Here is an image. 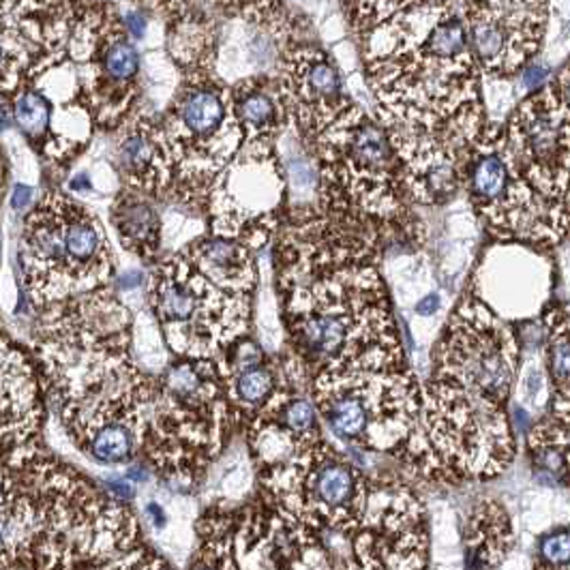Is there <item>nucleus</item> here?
<instances>
[{
  "label": "nucleus",
  "instance_id": "nucleus-29",
  "mask_svg": "<svg viewBox=\"0 0 570 570\" xmlns=\"http://www.w3.org/2000/svg\"><path fill=\"white\" fill-rule=\"evenodd\" d=\"M55 104L52 99L39 90L37 85L24 86L11 97V120L24 134L29 142L39 148L50 161H55L57 138H55Z\"/></svg>",
  "mask_w": 570,
  "mask_h": 570
},
{
  "label": "nucleus",
  "instance_id": "nucleus-25",
  "mask_svg": "<svg viewBox=\"0 0 570 570\" xmlns=\"http://www.w3.org/2000/svg\"><path fill=\"white\" fill-rule=\"evenodd\" d=\"M511 517L498 500H479L463 523L465 567L498 569L513 549Z\"/></svg>",
  "mask_w": 570,
  "mask_h": 570
},
{
  "label": "nucleus",
  "instance_id": "nucleus-24",
  "mask_svg": "<svg viewBox=\"0 0 570 570\" xmlns=\"http://www.w3.org/2000/svg\"><path fill=\"white\" fill-rule=\"evenodd\" d=\"M232 108L243 131V150L273 153L287 127L284 106L277 95L275 78L257 73L229 85Z\"/></svg>",
  "mask_w": 570,
  "mask_h": 570
},
{
  "label": "nucleus",
  "instance_id": "nucleus-32",
  "mask_svg": "<svg viewBox=\"0 0 570 570\" xmlns=\"http://www.w3.org/2000/svg\"><path fill=\"white\" fill-rule=\"evenodd\" d=\"M352 2H354L356 27L361 32H367L400 13L435 0H352Z\"/></svg>",
  "mask_w": 570,
  "mask_h": 570
},
{
  "label": "nucleus",
  "instance_id": "nucleus-14",
  "mask_svg": "<svg viewBox=\"0 0 570 570\" xmlns=\"http://www.w3.org/2000/svg\"><path fill=\"white\" fill-rule=\"evenodd\" d=\"M289 208L287 176L279 150L238 155L208 189V232L234 238L252 252L268 247Z\"/></svg>",
  "mask_w": 570,
  "mask_h": 570
},
{
  "label": "nucleus",
  "instance_id": "nucleus-26",
  "mask_svg": "<svg viewBox=\"0 0 570 570\" xmlns=\"http://www.w3.org/2000/svg\"><path fill=\"white\" fill-rule=\"evenodd\" d=\"M110 222L127 252L148 264L161 257L164 226L150 198L122 187L110 206Z\"/></svg>",
  "mask_w": 570,
  "mask_h": 570
},
{
  "label": "nucleus",
  "instance_id": "nucleus-9",
  "mask_svg": "<svg viewBox=\"0 0 570 570\" xmlns=\"http://www.w3.org/2000/svg\"><path fill=\"white\" fill-rule=\"evenodd\" d=\"M307 397L343 442L377 455L401 456L419 429L423 384L410 363L352 365L317 373Z\"/></svg>",
  "mask_w": 570,
  "mask_h": 570
},
{
  "label": "nucleus",
  "instance_id": "nucleus-6",
  "mask_svg": "<svg viewBox=\"0 0 570 570\" xmlns=\"http://www.w3.org/2000/svg\"><path fill=\"white\" fill-rule=\"evenodd\" d=\"M309 153L317 183L314 204L305 213L361 234L384 252L401 238L423 243L425 228L403 185L400 157L377 116L350 101Z\"/></svg>",
  "mask_w": 570,
  "mask_h": 570
},
{
  "label": "nucleus",
  "instance_id": "nucleus-28",
  "mask_svg": "<svg viewBox=\"0 0 570 570\" xmlns=\"http://www.w3.org/2000/svg\"><path fill=\"white\" fill-rule=\"evenodd\" d=\"M238 523V509L215 504L202 514L198 523V549L191 569H238L234 558V537Z\"/></svg>",
  "mask_w": 570,
  "mask_h": 570
},
{
  "label": "nucleus",
  "instance_id": "nucleus-22",
  "mask_svg": "<svg viewBox=\"0 0 570 570\" xmlns=\"http://www.w3.org/2000/svg\"><path fill=\"white\" fill-rule=\"evenodd\" d=\"M116 170L125 189L153 202L170 198L174 159L159 116L134 112L120 125Z\"/></svg>",
  "mask_w": 570,
  "mask_h": 570
},
{
  "label": "nucleus",
  "instance_id": "nucleus-1",
  "mask_svg": "<svg viewBox=\"0 0 570 570\" xmlns=\"http://www.w3.org/2000/svg\"><path fill=\"white\" fill-rule=\"evenodd\" d=\"M519 367L513 326L472 285L435 343L419 429L401 463L444 485L502 476L517 455L509 401Z\"/></svg>",
  "mask_w": 570,
  "mask_h": 570
},
{
  "label": "nucleus",
  "instance_id": "nucleus-17",
  "mask_svg": "<svg viewBox=\"0 0 570 570\" xmlns=\"http://www.w3.org/2000/svg\"><path fill=\"white\" fill-rule=\"evenodd\" d=\"M472 55L491 80H513L541 55L549 0H459Z\"/></svg>",
  "mask_w": 570,
  "mask_h": 570
},
{
  "label": "nucleus",
  "instance_id": "nucleus-34",
  "mask_svg": "<svg viewBox=\"0 0 570 570\" xmlns=\"http://www.w3.org/2000/svg\"><path fill=\"white\" fill-rule=\"evenodd\" d=\"M30 200H32V189L27 185H18L16 187V198H13V208L22 210Z\"/></svg>",
  "mask_w": 570,
  "mask_h": 570
},
{
  "label": "nucleus",
  "instance_id": "nucleus-10",
  "mask_svg": "<svg viewBox=\"0 0 570 570\" xmlns=\"http://www.w3.org/2000/svg\"><path fill=\"white\" fill-rule=\"evenodd\" d=\"M22 262L24 289L37 309L115 279V256L101 219L60 191H48L30 210Z\"/></svg>",
  "mask_w": 570,
  "mask_h": 570
},
{
  "label": "nucleus",
  "instance_id": "nucleus-8",
  "mask_svg": "<svg viewBox=\"0 0 570 570\" xmlns=\"http://www.w3.org/2000/svg\"><path fill=\"white\" fill-rule=\"evenodd\" d=\"M236 431L222 371L213 358H178L157 375L144 431L146 465L171 485L194 489Z\"/></svg>",
  "mask_w": 570,
  "mask_h": 570
},
{
  "label": "nucleus",
  "instance_id": "nucleus-31",
  "mask_svg": "<svg viewBox=\"0 0 570 570\" xmlns=\"http://www.w3.org/2000/svg\"><path fill=\"white\" fill-rule=\"evenodd\" d=\"M189 2V0H187ZM219 9H224L229 18L245 20L256 29L266 30L271 35H282L292 29L294 16L285 7L284 0H213Z\"/></svg>",
  "mask_w": 570,
  "mask_h": 570
},
{
  "label": "nucleus",
  "instance_id": "nucleus-7",
  "mask_svg": "<svg viewBox=\"0 0 570 570\" xmlns=\"http://www.w3.org/2000/svg\"><path fill=\"white\" fill-rule=\"evenodd\" d=\"M371 476L324 435L284 463L257 470L256 502L282 525L296 569H333L328 539H350L370 502Z\"/></svg>",
  "mask_w": 570,
  "mask_h": 570
},
{
  "label": "nucleus",
  "instance_id": "nucleus-11",
  "mask_svg": "<svg viewBox=\"0 0 570 570\" xmlns=\"http://www.w3.org/2000/svg\"><path fill=\"white\" fill-rule=\"evenodd\" d=\"M183 71L168 110L159 116L174 159L170 198L204 213L208 189L243 146V131L232 108L229 85L217 62Z\"/></svg>",
  "mask_w": 570,
  "mask_h": 570
},
{
  "label": "nucleus",
  "instance_id": "nucleus-23",
  "mask_svg": "<svg viewBox=\"0 0 570 570\" xmlns=\"http://www.w3.org/2000/svg\"><path fill=\"white\" fill-rule=\"evenodd\" d=\"M215 363L224 377L236 431H243L257 407L271 400L287 380L279 356L266 354L252 335L234 343Z\"/></svg>",
  "mask_w": 570,
  "mask_h": 570
},
{
  "label": "nucleus",
  "instance_id": "nucleus-2",
  "mask_svg": "<svg viewBox=\"0 0 570 570\" xmlns=\"http://www.w3.org/2000/svg\"><path fill=\"white\" fill-rule=\"evenodd\" d=\"M4 569H161L127 500L50 456L7 465L0 489Z\"/></svg>",
  "mask_w": 570,
  "mask_h": 570
},
{
  "label": "nucleus",
  "instance_id": "nucleus-21",
  "mask_svg": "<svg viewBox=\"0 0 570 570\" xmlns=\"http://www.w3.org/2000/svg\"><path fill=\"white\" fill-rule=\"evenodd\" d=\"M393 148L400 157L401 176L414 206H442L453 200L461 189L459 144L421 131L386 127Z\"/></svg>",
  "mask_w": 570,
  "mask_h": 570
},
{
  "label": "nucleus",
  "instance_id": "nucleus-33",
  "mask_svg": "<svg viewBox=\"0 0 570 570\" xmlns=\"http://www.w3.org/2000/svg\"><path fill=\"white\" fill-rule=\"evenodd\" d=\"M570 560V534L569 528H556L553 532L544 534L539 549H537V564L539 569L569 570Z\"/></svg>",
  "mask_w": 570,
  "mask_h": 570
},
{
  "label": "nucleus",
  "instance_id": "nucleus-13",
  "mask_svg": "<svg viewBox=\"0 0 570 570\" xmlns=\"http://www.w3.org/2000/svg\"><path fill=\"white\" fill-rule=\"evenodd\" d=\"M67 57L82 67L78 92L92 127L120 129L140 99L142 57L115 4L80 0Z\"/></svg>",
  "mask_w": 570,
  "mask_h": 570
},
{
  "label": "nucleus",
  "instance_id": "nucleus-30",
  "mask_svg": "<svg viewBox=\"0 0 570 570\" xmlns=\"http://www.w3.org/2000/svg\"><path fill=\"white\" fill-rule=\"evenodd\" d=\"M570 419L551 412L541 416L528 433V451L537 472L551 476L556 483L569 476Z\"/></svg>",
  "mask_w": 570,
  "mask_h": 570
},
{
  "label": "nucleus",
  "instance_id": "nucleus-5",
  "mask_svg": "<svg viewBox=\"0 0 570 570\" xmlns=\"http://www.w3.org/2000/svg\"><path fill=\"white\" fill-rule=\"evenodd\" d=\"M257 279L256 252L210 232L159 257L146 298L171 354L217 361L252 335Z\"/></svg>",
  "mask_w": 570,
  "mask_h": 570
},
{
  "label": "nucleus",
  "instance_id": "nucleus-18",
  "mask_svg": "<svg viewBox=\"0 0 570 570\" xmlns=\"http://www.w3.org/2000/svg\"><path fill=\"white\" fill-rule=\"evenodd\" d=\"M275 86L287 127L307 148L352 101L331 52L305 41H287L277 55Z\"/></svg>",
  "mask_w": 570,
  "mask_h": 570
},
{
  "label": "nucleus",
  "instance_id": "nucleus-27",
  "mask_svg": "<svg viewBox=\"0 0 570 570\" xmlns=\"http://www.w3.org/2000/svg\"><path fill=\"white\" fill-rule=\"evenodd\" d=\"M544 363L551 384L549 412L570 419V345H569V307L567 303L551 305L544 317Z\"/></svg>",
  "mask_w": 570,
  "mask_h": 570
},
{
  "label": "nucleus",
  "instance_id": "nucleus-35",
  "mask_svg": "<svg viewBox=\"0 0 570 570\" xmlns=\"http://www.w3.org/2000/svg\"><path fill=\"white\" fill-rule=\"evenodd\" d=\"M438 305H440L438 296H428L423 303H419V305H416V312L423 315L433 314V312L438 309Z\"/></svg>",
  "mask_w": 570,
  "mask_h": 570
},
{
  "label": "nucleus",
  "instance_id": "nucleus-12",
  "mask_svg": "<svg viewBox=\"0 0 570 570\" xmlns=\"http://www.w3.org/2000/svg\"><path fill=\"white\" fill-rule=\"evenodd\" d=\"M461 189L483 219L489 236L523 247H558L569 234V206L544 200L514 171L502 125L485 127L461 148Z\"/></svg>",
  "mask_w": 570,
  "mask_h": 570
},
{
  "label": "nucleus",
  "instance_id": "nucleus-4",
  "mask_svg": "<svg viewBox=\"0 0 570 570\" xmlns=\"http://www.w3.org/2000/svg\"><path fill=\"white\" fill-rule=\"evenodd\" d=\"M285 377L301 393L317 373L352 365L397 367L407 356L377 264L324 271L279 292Z\"/></svg>",
  "mask_w": 570,
  "mask_h": 570
},
{
  "label": "nucleus",
  "instance_id": "nucleus-16",
  "mask_svg": "<svg viewBox=\"0 0 570 570\" xmlns=\"http://www.w3.org/2000/svg\"><path fill=\"white\" fill-rule=\"evenodd\" d=\"M350 556L356 569H428V511L400 479H371L367 511L350 539Z\"/></svg>",
  "mask_w": 570,
  "mask_h": 570
},
{
  "label": "nucleus",
  "instance_id": "nucleus-20",
  "mask_svg": "<svg viewBox=\"0 0 570 570\" xmlns=\"http://www.w3.org/2000/svg\"><path fill=\"white\" fill-rule=\"evenodd\" d=\"M256 470L279 465L322 438L314 401L285 380L243 428Z\"/></svg>",
  "mask_w": 570,
  "mask_h": 570
},
{
  "label": "nucleus",
  "instance_id": "nucleus-19",
  "mask_svg": "<svg viewBox=\"0 0 570 570\" xmlns=\"http://www.w3.org/2000/svg\"><path fill=\"white\" fill-rule=\"evenodd\" d=\"M43 397L35 363L0 328V461L4 465L37 453Z\"/></svg>",
  "mask_w": 570,
  "mask_h": 570
},
{
  "label": "nucleus",
  "instance_id": "nucleus-15",
  "mask_svg": "<svg viewBox=\"0 0 570 570\" xmlns=\"http://www.w3.org/2000/svg\"><path fill=\"white\" fill-rule=\"evenodd\" d=\"M569 69L534 88L502 125L514 171L544 200L569 206Z\"/></svg>",
  "mask_w": 570,
  "mask_h": 570
},
{
  "label": "nucleus",
  "instance_id": "nucleus-3",
  "mask_svg": "<svg viewBox=\"0 0 570 570\" xmlns=\"http://www.w3.org/2000/svg\"><path fill=\"white\" fill-rule=\"evenodd\" d=\"M365 35V69L384 127L465 146L489 120L483 73L451 0L400 13Z\"/></svg>",
  "mask_w": 570,
  "mask_h": 570
}]
</instances>
